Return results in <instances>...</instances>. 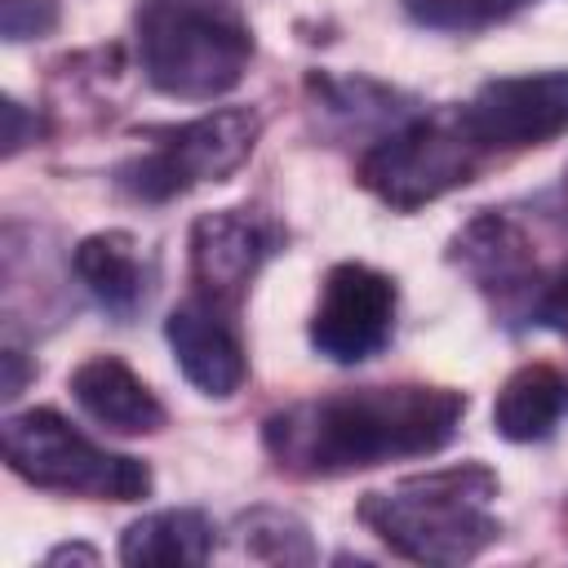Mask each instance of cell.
I'll return each mask as SVG.
<instances>
[{"instance_id":"cell-1","label":"cell","mask_w":568,"mask_h":568,"mask_svg":"<svg viewBox=\"0 0 568 568\" xmlns=\"http://www.w3.org/2000/svg\"><path fill=\"white\" fill-rule=\"evenodd\" d=\"M462 417L466 395L453 386H359L271 413L262 422V444L280 470L333 479L373 470L382 462L439 453L457 435Z\"/></svg>"},{"instance_id":"cell-2","label":"cell","mask_w":568,"mask_h":568,"mask_svg":"<svg viewBox=\"0 0 568 568\" xmlns=\"http://www.w3.org/2000/svg\"><path fill=\"white\" fill-rule=\"evenodd\" d=\"M497 470L484 462H462L426 475H408L395 488L364 493L355 515L359 524L413 564L457 568L484 555L501 537V519L493 515Z\"/></svg>"},{"instance_id":"cell-3","label":"cell","mask_w":568,"mask_h":568,"mask_svg":"<svg viewBox=\"0 0 568 568\" xmlns=\"http://www.w3.org/2000/svg\"><path fill=\"white\" fill-rule=\"evenodd\" d=\"M138 62L151 89L213 102L244 80L253 31L231 0H142Z\"/></svg>"},{"instance_id":"cell-4","label":"cell","mask_w":568,"mask_h":568,"mask_svg":"<svg viewBox=\"0 0 568 568\" xmlns=\"http://www.w3.org/2000/svg\"><path fill=\"white\" fill-rule=\"evenodd\" d=\"M0 448L13 475H22L36 488L67 493V497L142 501L155 484L146 462L93 444L53 408H27V413L4 417Z\"/></svg>"},{"instance_id":"cell-5","label":"cell","mask_w":568,"mask_h":568,"mask_svg":"<svg viewBox=\"0 0 568 568\" xmlns=\"http://www.w3.org/2000/svg\"><path fill=\"white\" fill-rule=\"evenodd\" d=\"M484 160L488 155L466 138L457 111H435V115H413L395 124L386 138H377L359 155V182L382 204L413 213L475 182Z\"/></svg>"},{"instance_id":"cell-6","label":"cell","mask_w":568,"mask_h":568,"mask_svg":"<svg viewBox=\"0 0 568 568\" xmlns=\"http://www.w3.org/2000/svg\"><path fill=\"white\" fill-rule=\"evenodd\" d=\"M262 120L248 106H222L200 120H186L178 129H164V142H155L142 160L120 169V186L133 200L164 204L173 195H186L200 182H226L257 146Z\"/></svg>"},{"instance_id":"cell-7","label":"cell","mask_w":568,"mask_h":568,"mask_svg":"<svg viewBox=\"0 0 568 568\" xmlns=\"http://www.w3.org/2000/svg\"><path fill=\"white\" fill-rule=\"evenodd\" d=\"M466 138L484 155L546 146L568 133V71L497 75L475 89L470 102L453 106Z\"/></svg>"},{"instance_id":"cell-8","label":"cell","mask_w":568,"mask_h":568,"mask_svg":"<svg viewBox=\"0 0 568 568\" xmlns=\"http://www.w3.org/2000/svg\"><path fill=\"white\" fill-rule=\"evenodd\" d=\"M395 302L399 293L390 275L364 262H337L311 311V346L333 364L373 359L395 333Z\"/></svg>"},{"instance_id":"cell-9","label":"cell","mask_w":568,"mask_h":568,"mask_svg":"<svg viewBox=\"0 0 568 568\" xmlns=\"http://www.w3.org/2000/svg\"><path fill=\"white\" fill-rule=\"evenodd\" d=\"M284 248V231L275 217L257 209H217L200 213L191 226V280L200 297L235 311L257 271Z\"/></svg>"},{"instance_id":"cell-10","label":"cell","mask_w":568,"mask_h":568,"mask_svg":"<svg viewBox=\"0 0 568 568\" xmlns=\"http://www.w3.org/2000/svg\"><path fill=\"white\" fill-rule=\"evenodd\" d=\"M164 342H169L182 377L209 399H231L248 377V359L226 320V306H217L200 293L169 311Z\"/></svg>"},{"instance_id":"cell-11","label":"cell","mask_w":568,"mask_h":568,"mask_svg":"<svg viewBox=\"0 0 568 568\" xmlns=\"http://www.w3.org/2000/svg\"><path fill=\"white\" fill-rule=\"evenodd\" d=\"M67 386L80 413L115 435H155L164 426V404L155 390L115 355H89Z\"/></svg>"},{"instance_id":"cell-12","label":"cell","mask_w":568,"mask_h":568,"mask_svg":"<svg viewBox=\"0 0 568 568\" xmlns=\"http://www.w3.org/2000/svg\"><path fill=\"white\" fill-rule=\"evenodd\" d=\"M71 266L80 275V284L93 293V302L120 320H129L142 302H146V284L151 271L142 262V248L129 231H98L84 235L71 253Z\"/></svg>"},{"instance_id":"cell-13","label":"cell","mask_w":568,"mask_h":568,"mask_svg":"<svg viewBox=\"0 0 568 568\" xmlns=\"http://www.w3.org/2000/svg\"><path fill=\"white\" fill-rule=\"evenodd\" d=\"M564 408H568V382L550 364H524L497 390L493 430L510 444H537L559 426Z\"/></svg>"},{"instance_id":"cell-14","label":"cell","mask_w":568,"mask_h":568,"mask_svg":"<svg viewBox=\"0 0 568 568\" xmlns=\"http://www.w3.org/2000/svg\"><path fill=\"white\" fill-rule=\"evenodd\" d=\"M213 519L195 506H169L133 519L120 532L124 564H204L213 555Z\"/></svg>"},{"instance_id":"cell-15","label":"cell","mask_w":568,"mask_h":568,"mask_svg":"<svg viewBox=\"0 0 568 568\" xmlns=\"http://www.w3.org/2000/svg\"><path fill=\"white\" fill-rule=\"evenodd\" d=\"M453 248H457V262L484 288H501V293H515L532 266L524 231L501 213H479L475 222H466V231L457 235Z\"/></svg>"},{"instance_id":"cell-16","label":"cell","mask_w":568,"mask_h":568,"mask_svg":"<svg viewBox=\"0 0 568 568\" xmlns=\"http://www.w3.org/2000/svg\"><path fill=\"white\" fill-rule=\"evenodd\" d=\"M235 546L248 559L262 564H311L315 546H311V528L280 506H253L235 519Z\"/></svg>"},{"instance_id":"cell-17","label":"cell","mask_w":568,"mask_h":568,"mask_svg":"<svg viewBox=\"0 0 568 568\" xmlns=\"http://www.w3.org/2000/svg\"><path fill=\"white\" fill-rule=\"evenodd\" d=\"M58 27V0H0L4 40H40Z\"/></svg>"},{"instance_id":"cell-18","label":"cell","mask_w":568,"mask_h":568,"mask_svg":"<svg viewBox=\"0 0 568 568\" xmlns=\"http://www.w3.org/2000/svg\"><path fill=\"white\" fill-rule=\"evenodd\" d=\"M408 18L422 22V27H435V31H470L484 18V0H404Z\"/></svg>"},{"instance_id":"cell-19","label":"cell","mask_w":568,"mask_h":568,"mask_svg":"<svg viewBox=\"0 0 568 568\" xmlns=\"http://www.w3.org/2000/svg\"><path fill=\"white\" fill-rule=\"evenodd\" d=\"M532 324L564 333L568 337V262H559V271L546 280V288L532 302Z\"/></svg>"},{"instance_id":"cell-20","label":"cell","mask_w":568,"mask_h":568,"mask_svg":"<svg viewBox=\"0 0 568 568\" xmlns=\"http://www.w3.org/2000/svg\"><path fill=\"white\" fill-rule=\"evenodd\" d=\"M27 142V111L18 98H4V155H18Z\"/></svg>"},{"instance_id":"cell-21","label":"cell","mask_w":568,"mask_h":568,"mask_svg":"<svg viewBox=\"0 0 568 568\" xmlns=\"http://www.w3.org/2000/svg\"><path fill=\"white\" fill-rule=\"evenodd\" d=\"M0 364H4V386H0V395H4V399H13V395L22 390V382H27L22 355H18V351H4V355H0Z\"/></svg>"},{"instance_id":"cell-22","label":"cell","mask_w":568,"mask_h":568,"mask_svg":"<svg viewBox=\"0 0 568 568\" xmlns=\"http://www.w3.org/2000/svg\"><path fill=\"white\" fill-rule=\"evenodd\" d=\"M71 559L93 564V559H98V550H89V546H58V550H49V555H44V564H71Z\"/></svg>"},{"instance_id":"cell-23","label":"cell","mask_w":568,"mask_h":568,"mask_svg":"<svg viewBox=\"0 0 568 568\" xmlns=\"http://www.w3.org/2000/svg\"><path fill=\"white\" fill-rule=\"evenodd\" d=\"M528 4H537V0H484V18H488V22H493V18H510V13L528 9Z\"/></svg>"},{"instance_id":"cell-24","label":"cell","mask_w":568,"mask_h":568,"mask_svg":"<svg viewBox=\"0 0 568 568\" xmlns=\"http://www.w3.org/2000/svg\"><path fill=\"white\" fill-rule=\"evenodd\" d=\"M564 182H568V169H564Z\"/></svg>"}]
</instances>
